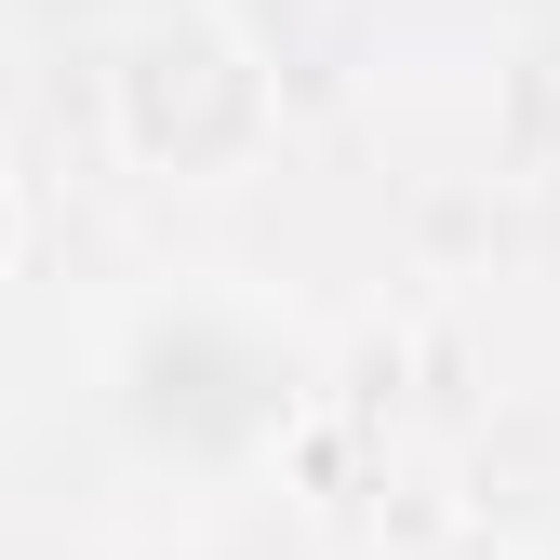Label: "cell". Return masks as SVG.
<instances>
[{
  "label": "cell",
  "mask_w": 560,
  "mask_h": 560,
  "mask_svg": "<svg viewBox=\"0 0 560 560\" xmlns=\"http://www.w3.org/2000/svg\"><path fill=\"white\" fill-rule=\"evenodd\" d=\"M14 241H27V187H14V161H0V267H14Z\"/></svg>",
  "instance_id": "cell-1"
}]
</instances>
